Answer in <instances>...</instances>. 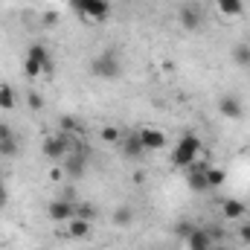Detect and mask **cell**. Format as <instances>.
Listing matches in <instances>:
<instances>
[{
	"instance_id": "6da1fadb",
	"label": "cell",
	"mask_w": 250,
	"mask_h": 250,
	"mask_svg": "<svg viewBox=\"0 0 250 250\" xmlns=\"http://www.w3.org/2000/svg\"><path fill=\"white\" fill-rule=\"evenodd\" d=\"M56 73V64L53 56L44 44H32L23 56V76L26 79H41V76H53Z\"/></svg>"
},
{
	"instance_id": "5b68a950",
	"label": "cell",
	"mask_w": 250,
	"mask_h": 250,
	"mask_svg": "<svg viewBox=\"0 0 250 250\" xmlns=\"http://www.w3.org/2000/svg\"><path fill=\"white\" fill-rule=\"evenodd\" d=\"M70 148H73V140L67 134H53V137H47L41 143V154L47 160H64L70 154Z\"/></svg>"
},
{
	"instance_id": "4dcf8cb0",
	"label": "cell",
	"mask_w": 250,
	"mask_h": 250,
	"mask_svg": "<svg viewBox=\"0 0 250 250\" xmlns=\"http://www.w3.org/2000/svg\"><path fill=\"white\" fill-rule=\"evenodd\" d=\"M6 201H9V192H6V184L0 181V207H6Z\"/></svg>"
},
{
	"instance_id": "cb8c5ba5",
	"label": "cell",
	"mask_w": 250,
	"mask_h": 250,
	"mask_svg": "<svg viewBox=\"0 0 250 250\" xmlns=\"http://www.w3.org/2000/svg\"><path fill=\"white\" fill-rule=\"evenodd\" d=\"M192 230H195V224H192V221H187V218L175 224V236H181L184 242H187V239H189V233H192Z\"/></svg>"
},
{
	"instance_id": "7c38bea8",
	"label": "cell",
	"mask_w": 250,
	"mask_h": 250,
	"mask_svg": "<svg viewBox=\"0 0 250 250\" xmlns=\"http://www.w3.org/2000/svg\"><path fill=\"white\" fill-rule=\"evenodd\" d=\"M187 187L192 192H209L207 184V163H192L187 169Z\"/></svg>"
},
{
	"instance_id": "484cf974",
	"label": "cell",
	"mask_w": 250,
	"mask_h": 250,
	"mask_svg": "<svg viewBox=\"0 0 250 250\" xmlns=\"http://www.w3.org/2000/svg\"><path fill=\"white\" fill-rule=\"evenodd\" d=\"M64 175H67L64 166H53V169L47 172V181H50V184H59V181H64Z\"/></svg>"
},
{
	"instance_id": "ac0fdd59",
	"label": "cell",
	"mask_w": 250,
	"mask_h": 250,
	"mask_svg": "<svg viewBox=\"0 0 250 250\" xmlns=\"http://www.w3.org/2000/svg\"><path fill=\"white\" fill-rule=\"evenodd\" d=\"M18 105V93L15 87H9L6 82H0V111H12Z\"/></svg>"
},
{
	"instance_id": "4fadbf2b",
	"label": "cell",
	"mask_w": 250,
	"mask_h": 250,
	"mask_svg": "<svg viewBox=\"0 0 250 250\" xmlns=\"http://www.w3.org/2000/svg\"><path fill=\"white\" fill-rule=\"evenodd\" d=\"M245 215H248L245 201H239V198H224V201H221V218H227V221H242Z\"/></svg>"
},
{
	"instance_id": "7a4b0ae2",
	"label": "cell",
	"mask_w": 250,
	"mask_h": 250,
	"mask_svg": "<svg viewBox=\"0 0 250 250\" xmlns=\"http://www.w3.org/2000/svg\"><path fill=\"white\" fill-rule=\"evenodd\" d=\"M198 154H201V137L184 134L178 140V146L172 148V166L175 169H189L192 163H198Z\"/></svg>"
},
{
	"instance_id": "1f68e13d",
	"label": "cell",
	"mask_w": 250,
	"mask_h": 250,
	"mask_svg": "<svg viewBox=\"0 0 250 250\" xmlns=\"http://www.w3.org/2000/svg\"><path fill=\"white\" fill-rule=\"evenodd\" d=\"M212 250H227V248H221V245H218V248H212Z\"/></svg>"
},
{
	"instance_id": "d6986e66",
	"label": "cell",
	"mask_w": 250,
	"mask_h": 250,
	"mask_svg": "<svg viewBox=\"0 0 250 250\" xmlns=\"http://www.w3.org/2000/svg\"><path fill=\"white\" fill-rule=\"evenodd\" d=\"M224 181H227L224 169H218V166H207V184H209V189H218Z\"/></svg>"
},
{
	"instance_id": "d4e9b609",
	"label": "cell",
	"mask_w": 250,
	"mask_h": 250,
	"mask_svg": "<svg viewBox=\"0 0 250 250\" xmlns=\"http://www.w3.org/2000/svg\"><path fill=\"white\" fill-rule=\"evenodd\" d=\"M76 215H79V218L93 221V218H96V209H93V207H87V204H76Z\"/></svg>"
},
{
	"instance_id": "e0dca14e",
	"label": "cell",
	"mask_w": 250,
	"mask_h": 250,
	"mask_svg": "<svg viewBox=\"0 0 250 250\" xmlns=\"http://www.w3.org/2000/svg\"><path fill=\"white\" fill-rule=\"evenodd\" d=\"M123 128L120 125H102V131H99V140L105 143V146H120V140H123Z\"/></svg>"
},
{
	"instance_id": "3957f363",
	"label": "cell",
	"mask_w": 250,
	"mask_h": 250,
	"mask_svg": "<svg viewBox=\"0 0 250 250\" xmlns=\"http://www.w3.org/2000/svg\"><path fill=\"white\" fill-rule=\"evenodd\" d=\"M90 70H93V76H96V79L114 82V79H120V73H123V62H120V56H117V53L105 50V53H99V56L93 59Z\"/></svg>"
},
{
	"instance_id": "8fae6325",
	"label": "cell",
	"mask_w": 250,
	"mask_h": 250,
	"mask_svg": "<svg viewBox=\"0 0 250 250\" xmlns=\"http://www.w3.org/2000/svg\"><path fill=\"white\" fill-rule=\"evenodd\" d=\"M120 151H123L125 157H131V160H140V157L146 154L143 140H140V131H128V134H123V140H120Z\"/></svg>"
},
{
	"instance_id": "603a6c76",
	"label": "cell",
	"mask_w": 250,
	"mask_h": 250,
	"mask_svg": "<svg viewBox=\"0 0 250 250\" xmlns=\"http://www.w3.org/2000/svg\"><path fill=\"white\" fill-rule=\"evenodd\" d=\"M62 131L64 134H76V131H82V123H79L76 117L67 114V117H62Z\"/></svg>"
},
{
	"instance_id": "5bb4252c",
	"label": "cell",
	"mask_w": 250,
	"mask_h": 250,
	"mask_svg": "<svg viewBox=\"0 0 250 250\" xmlns=\"http://www.w3.org/2000/svg\"><path fill=\"white\" fill-rule=\"evenodd\" d=\"M90 224H93V221L73 215V218L64 224V236H70V239H87V236H90Z\"/></svg>"
},
{
	"instance_id": "9a60e30c",
	"label": "cell",
	"mask_w": 250,
	"mask_h": 250,
	"mask_svg": "<svg viewBox=\"0 0 250 250\" xmlns=\"http://www.w3.org/2000/svg\"><path fill=\"white\" fill-rule=\"evenodd\" d=\"M215 9L227 21H239L245 15V0H215Z\"/></svg>"
},
{
	"instance_id": "2e32d148",
	"label": "cell",
	"mask_w": 250,
	"mask_h": 250,
	"mask_svg": "<svg viewBox=\"0 0 250 250\" xmlns=\"http://www.w3.org/2000/svg\"><path fill=\"white\" fill-rule=\"evenodd\" d=\"M212 248H215V242L209 239V233H207V230L195 227V230L189 233V239H187V250H212Z\"/></svg>"
},
{
	"instance_id": "30bf717a",
	"label": "cell",
	"mask_w": 250,
	"mask_h": 250,
	"mask_svg": "<svg viewBox=\"0 0 250 250\" xmlns=\"http://www.w3.org/2000/svg\"><path fill=\"white\" fill-rule=\"evenodd\" d=\"M218 114H221L224 120H242V117H245V105H242L239 96L227 93V96L218 99Z\"/></svg>"
},
{
	"instance_id": "277c9868",
	"label": "cell",
	"mask_w": 250,
	"mask_h": 250,
	"mask_svg": "<svg viewBox=\"0 0 250 250\" xmlns=\"http://www.w3.org/2000/svg\"><path fill=\"white\" fill-rule=\"evenodd\" d=\"M70 6L90 23H102L111 15V3L108 0H70Z\"/></svg>"
},
{
	"instance_id": "ba28073f",
	"label": "cell",
	"mask_w": 250,
	"mask_h": 250,
	"mask_svg": "<svg viewBox=\"0 0 250 250\" xmlns=\"http://www.w3.org/2000/svg\"><path fill=\"white\" fill-rule=\"evenodd\" d=\"M47 215L56 221V224H67L73 215H76V204L70 198H59V201H50L47 207Z\"/></svg>"
},
{
	"instance_id": "f1b7e54d",
	"label": "cell",
	"mask_w": 250,
	"mask_h": 250,
	"mask_svg": "<svg viewBox=\"0 0 250 250\" xmlns=\"http://www.w3.org/2000/svg\"><path fill=\"white\" fill-rule=\"evenodd\" d=\"M12 137H15V131H12L6 123H0V140H12Z\"/></svg>"
},
{
	"instance_id": "44dd1931",
	"label": "cell",
	"mask_w": 250,
	"mask_h": 250,
	"mask_svg": "<svg viewBox=\"0 0 250 250\" xmlns=\"http://www.w3.org/2000/svg\"><path fill=\"white\" fill-rule=\"evenodd\" d=\"M114 224H117V227H128V224H134V212H131L128 207H117V209H114Z\"/></svg>"
},
{
	"instance_id": "83f0119b",
	"label": "cell",
	"mask_w": 250,
	"mask_h": 250,
	"mask_svg": "<svg viewBox=\"0 0 250 250\" xmlns=\"http://www.w3.org/2000/svg\"><path fill=\"white\" fill-rule=\"evenodd\" d=\"M239 242L250 248V224L248 221H242V227H239Z\"/></svg>"
},
{
	"instance_id": "ffe728a7",
	"label": "cell",
	"mask_w": 250,
	"mask_h": 250,
	"mask_svg": "<svg viewBox=\"0 0 250 250\" xmlns=\"http://www.w3.org/2000/svg\"><path fill=\"white\" fill-rule=\"evenodd\" d=\"M233 62L239 67H250V47L248 44H236L233 47Z\"/></svg>"
},
{
	"instance_id": "4316f807",
	"label": "cell",
	"mask_w": 250,
	"mask_h": 250,
	"mask_svg": "<svg viewBox=\"0 0 250 250\" xmlns=\"http://www.w3.org/2000/svg\"><path fill=\"white\" fill-rule=\"evenodd\" d=\"M26 102H29V108H32V111H41V108H44V96H41V93H32V90H29Z\"/></svg>"
},
{
	"instance_id": "9c48e42d",
	"label": "cell",
	"mask_w": 250,
	"mask_h": 250,
	"mask_svg": "<svg viewBox=\"0 0 250 250\" xmlns=\"http://www.w3.org/2000/svg\"><path fill=\"white\" fill-rule=\"evenodd\" d=\"M178 18H181V26H184L187 32H198V29H201V23H204L201 6H195V3H187V6H181Z\"/></svg>"
},
{
	"instance_id": "8992f818",
	"label": "cell",
	"mask_w": 250,
	"mask_h": 250,
	"mask_svg": "<svg viewBox=\"0 0 250 250\" xmlns=\"http://www.w3.org/2000/svg\"><path fill=\"white\" fill-rule=\"evenodd\" d=\"M84 163H87V151H84V146H76V143H73L70 154L64 157V172L73 175V178H82V175H84Z\"/></svg>"
},
{
	"instance_id": "7402d4cb",
	"label": "cell",
	"mask_w": 250,
	"mask_h": 250,
	"mask_svg": "<svg viewBox=\"0 0 250 250\" xmlns=\"http://www.w3.org/2000/svg\"><path fill=\"white\" fill-rule=\"evenodd\" d=\"M0 154H3V157H15V154H18V137L0 140Z\"/></svg>"
},
{
	"instance_id": "f546056e",
	"label": "cell",
	"mask_w": 250,
	"mask_h": 250,
	"mask_svg": "<svg viewBox=\"0 0 250 250\" xmlns=\"http://www.w3.org/2000/svg\"><path fill=\"white\" fill-rule=\"evenodd\" d=\"M44 23H47V26H56V23H59V12H47V15H44Z\"/></svg>"
},
{
	"instance_id": "52a82bcc",
	"label": "cell",
	"mask_w": 250,
	"mask_h": 250,
	"mask_svg": "<svg viewBox=\"0 0 250 250\" xmlns=\"http://www.w3.org/2000/svg\"><path fill=\"white\" fill-rule=\"evenodd\" d=\"M140 140H143V148H146V154L148 151H163L166 148V134L160 131V128H154V125H146V128H140Z\"/></svg>"
}]
</instances>
